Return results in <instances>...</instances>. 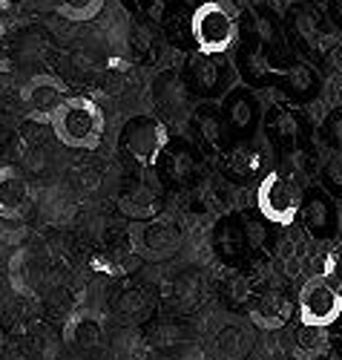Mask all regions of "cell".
<instances>
[{
    "label": "cell",
    "mask_w": 342,
    "mask_h": 360,
    "mask_svg": "<svg viewBox=\"0 0 342 360\" xmlns=\"http://www.w3.org/2000/svg\"><path fill=\"white\" fill-rule=\"evenodd\" d=\"M213 254L219 262L225 265H239L242 257H244V233H242V222H239V214H225L216 219L213 225Z\"/></svg>",
    "instance_id": "20"
},
{
    "label": "cell",
    "mask_w": 342,
    "mask_h": 360,
    "mask_svg": "<svg viewBox=\"0 0 342 360\" xmlns=\"http://www.w3.org/2000/svg\"><path fill=\"white\" fill-rule=\"evenodd\" d=\"M239 222H242V233H244V248L247 251H265L270 245V225L259 217V211H242L239 214Z\"/></svg>",
    "instance_id": "25"
},
{
    "label": "cell",
    "mask_w": 342,
    "mask_h": 360,
    "mask_svg": "<svg viewBox=\"0 0 342 360\" xmlns=\"http://www.w3.org/2000/svg\"><path fill=\"white\" fill-rule=\"evenodd\" d=\"M239 35L251 38L270 58V61H276V64H294L291 61V49H288V38L282 32V20L276 18V12L268 4L256 6L251 12H242Z\"/></svg>",
    "instance_id": "9"
},
{
    "label": "cell",
    "mask_w": 342,
    "mask_h": 360,
    "mask_svg": "<svg viewBox=\"0 0 342 360\" xmlns=\"http://www.w3.org/2000/svg\"><path fill=\"white\" fill-rule=\"evenodd\" d=\"M328 283L336 288V291H342V245L339 248H334L331 251V257H328Z\"/></svg>",
    "instance_id": "29"
},
{
    "label": "cell",
    "mask_w": 342,
    "mask_h": 360,
    "mask_svg": "<svg viewBox=\"0 0 342 360\" xmlns=\"http://www.w3.org/2000/svg\"><path fill=\"white\" fill-rule=\"evenodd\" d=\"M193 127L199 133V141L210 150L213 156H228L230 150L236 147L233 136H230V127L222 115V107L213 104V101H202L196 110H193Z\"/></svg>",
    "instance_id": "14"
},
{
    "label": "cell",
    "mask_w": 342,
    "mask_h": 360,
    "mask_svg": "<svg viewBox=\"0 0 342 360\" xmlns=\"http://www.w3.org/2000/svg\"><path fill=\"white\" fill-rule=\"evenodd\" d=\"M251 349H254V335L239 323L222 326L219 335H216V340H213L216 360H244L247 354H251Z\"/></svg>",
    "instance_id": "23"
},
{
    "label": "cell",
    "mask_w": 342,
    "mask_h": 360,
    "mask_svg": "<svg viewBox=\"0 0 342 360\" xmlns=\"http://www.w3.org/2000/svg\"><path fill=\"white\" fill-rule=\"evenodd\" d=\"M236 70L247 89H276V93L288 96L294 104L314 101L322 89V78L314 67H308L305 61L276 64L251 38L242 35L236 49Z\"/></svg>",
    "instance_id": "1"
},
{
    "label": "cell",
    "mask_w": 342,
    "mask_h": 360,
    "mask_svg": "<svg viewBox=\"0 0 342 360\" xmlns=\"http://www.w3.org/2000/svg\"><path fill=\"white\" fill-rule=\"evenodd\" d=\"M32 202L35 196L29 179L12 165L0 167V219H23L32 211Z\"/></svg>",
    "instance_id": "15"
},
{
    "label": "cell",
    "mask_w": 342,
    "mask_h": 360,
    "mask_svg": "<svg viewBox=\"0 0 342 360\" xmlns=\"http://www.w3.org/2000/svg\"><path fill=\"white\" fill-rule=\"evenodd\" d=\"M167 141H170L167 127L155 112L130 115L127 122L121 124V133H118V150L127 159H133L136 165H144V167L159 165L162 150L167 147Z\"/></svg>",
    "instance_id": "5"
},
{
    "label": "cell",
    "mask_w": 342,
    "mask_h": 360,
    "mask_svg": "<svg viewBox=\"0 0 342 360\" xmlns=\"http://www.w3.org/2000/svg\"><path fill=\"white\" fill-rule=\"evenodd\" d=\"M299 205H302V185L291 170H268L259 179L256 188V211L268 225L276 228H291L299 219Z\"/></svg>",
    "instance_id": "3"
},
{
    "label": "cell",
    "mask_w": 342,
    "mask_h": 360,
    "mask_svg": "<svg viewBox=\"0 0 342 360\" xmlns=\"http://www.w3.org/2000/svg\"><path fill=\"white\" fill-rule=\"evenodd\" d=\"M294 349L305 360L322 357L331 349V328H308V326H299L296 335H294Z\"/></svg>",
    "instance_id": "24"
},
{
    "label": "cell",
    "mask_w": 342,
    "mask_h": 360,
    "mask_svg": "<svg viewBox=\"0 0 342 360\" xmlns=\"http://www.w3.org/2000/svg\"><path fill=\"white\" fill-rule=\"evenodd\" d=\"M184 84H188L190 96L202 101H222L228 96V89L233 86V70L222 61V58H210V55H190L188 64L181 72Z\"/></svg>",
    "instance_id": "8"
},
{
    "label": "cell",
    "mask_w": 342,
    "mask_h": 360,
    "mask_svg": "<svg viewBox=\"0 0 342 360\" xmlns=\"http://www.w3.org/2000/svg\"><path fill=\"white\" fill-rule=\"evenodd\" d=\"M178 245H181V231L167 219L144 222L136 233V248L144 259H167Z\"/></svg>",
    "instance_id": "17"
},
{
    "label": "cell",
    "mask_w": 342,
    "mask_h": 360,
    "mask_svg": "<svg viewBox=\"0 0 342 360\" xmlns=\"http://www.w3.org/2000/svg\"><path fill=\"white\" fill-rule=\"evenodd\" d=\"M262 124L268 133V141L273 144L279 159H294L302 153H310V139H308V127L305 118L291 110V104H273L268 110V115H262Z\"/></svg>",
    "instance_id": "7"
},
{
    "label": "cell",
    "mask_w": 342,
    "mask_h": 360,
    "mask_svg": "<svg viewBox=\"0 0 342 360\" xmlns=\"http://www.w3.org/2000/svg\"><path fill=\"white\" fill-rule=\"evenodd\" d=\"M279 360H291V357H279Z\"/></svg>",
    "instance_id": "36"
},
{
    "label": "cell",
    "mask_w": 342,
    "mask_h": 360,
    "mask_svg": "<svg viewBox=\"0 0 342 360\" xmlns=\"http://www.w3.org/2000/svg\"><path fill=\"white\" fill-rule=\"evenodd\" d=\"M285 29H288V41L294 44V49H299L310 64H320L331 55L334 49V38L328 32V26L320 15V9H314L310 4H291L285 12Z\"/></svg>",
    "instance_id": "6"
},
{
    "label": "cell",
    "mask_w": 342,
    "mask_h": 360,
    "mask_svg": "<svg viewBox=\"0 0 342 360\" xmlns=\"http://www.w3.org/2000/svg\"><path fill=\"white\" fill-rule=\"evenodd\" d=\"M320 188L336 202H342V153H331L320 167Z\"/></svg>",
    "instance_id": "27"
},
{
    "label": "cell",
    "mask_w": 342,
    "mask_h": 360,
    "mask_svg": "<svg viewBox=\"0 0 342 360\" xmlns=\"http://www.w3.org/2000/svg\"><path fill=\"white\" fill-rule=\"evenodd\" d=\"M49 127L60 144L72 150H96L104 139V112L86 96H67L52 112Z\"/></svg>",
    "instance_id": "2"
},
{
    "label": "cell",
    "mask_w": 342,
    "mask_h": 360,
    "mask_svg": "<svg viewBox=\"0 0 342 360\" xmlns=\"http://www.w3.org/2000/svg\"><path fill=\"white\" fill-rule=\"evenodd\" d=\"M299 222L310 239H331L336 236L339 228V211L336 202L322 191V188H308L302 191V205H299Z\"/></svg>",
    "instance_id": "12"
},
{
    "label": "cell",
    "mask_w": 342,
    "mask_h": 360,
    "mask_svg": "<svg viewBox=\"0 0 342 360\" xmlns=\"http://www.w3.org/2000/svg\"><path fill=\"white\" fill-rule=\"evenodd\" d=\"M331 346H334V349L342 354V317H339V323H336V332L331 335Z\"/></svg>",
    "instance_id": "33"
},
{
    "label": "cell",
    "mask_w": 342,
    "mask_h": 360,
    "mask_svg": "<svg viewBox=\"0 0 342 360\" xmlns=\"http://www.w3.org/2000/svg\"><path fill=\"white\" fill-rule=\"evenodd\" d=\"M199 153L188 144V141H167V147L162 150V173L170 185H188L199 170Z\"/></svg>",
    "instance_id": "21"
},
{
    "label": "cell",
    "mask_w": 342,
    "mask_h": 360,
    "mask_svg": "<svg viewBox=\"0 0 342 360\" xmlns=\"http://www.w3.org/2000/svg\"><path fill=\"white\" fill-rule=\"evenodd\" d=\"M294 4H308V0H294Z\"/></svg>",
    "instance_id": "35"
},
{
    "label": "cell",
    "mask_w": 342,
    "mask_h": 360,
    "mask_svg": "<svg viewBox=\"0 0 342 360\" xmlns=\"http://www.w3.org/2000/svg\"><path fill=\"white\" fill-rule=\"evenodd\" d=\"M299 326L308 328H334L342 317V291H336L325 277L305 283L299 291Z\"/></svg>",
    "instance_id": "10"
},
{
    "label": "cell",
    "mask_w": 342,
    "mask_h": 360,
    "mask_svg": "<svg viewBox=\"0 0 342 360\" xmlns=\"http://www.w3.org/2000/svg\"><path fill=\"white\" fill-rule=\"evenodd\" d=\"M190 101H193V96H190L188 84H184L181 72L162 70L152 78V104L159 110V115L167 118V122L181 124L190 112Z\"/></svg>",
    "instance_id": "13"
},
{
    "label": "cell",
    "mask_w": 342,
    "mask_h": 360,
    "mask_svg": "<svg viewBox=\"0 0 342 360\" xmlns=\"http://www.w3.org/2000/svg\"><path fill=\"white\" fill-rule=\"evenodd\" d=\"M247 314H251L254 326L256 328H265V332H276V328H282L291 314H294V300L282 291V288H268L262 291L251 309H247Z\"/></svg>",
    "instance_id": "18"
},
{
    "label": "cell",
    "mask_w": 342,
    "mask_h": 360,
    "mask_svg": "<svg viewBox=\"0 0 342 360\" xmlns=\"http://www.w3.org/2000/svg\"><path fill=\"white\" fill-rule=\"evenodd\" d=\"M219 107H222V115H225V122L230 127L233 141L236 144L254 141V136L262 127V115H265L254 89H247L244 84L242 86H230Z\"/></svg>",
    "instance_id": "11"
},
{
    "label": "cell",
    "mask_w": 342,
    "mask_h": 360,
    "mask_svg": "<svg viewBox=\"0 0 342 360\" xmlns=\"http://www.w3.org/2000/svg\"><path fill=\"white\" fill-rule=\"evenodd\" d=\"M320 136H322V141L334 150V153H342V107L331 110L325 115V122L320 127Z\"/></svg>",
    "instance_id": "28"
},
{
    "label": "cell",
    "mask_w": 342,
    "mask_h": 360,
    "mask_svg": "<svg viewBox=\"0 0 342 360\" xmlns=\"http://www.w3.org/2000/svg\"><path fill=\"white\" fill-rule=\"evenodd\" d=\"M121 6L130 9V12H136V15H147V12L155 6V0H121Z\"/></svg>",
    "instance_id": "30"
},
{
    "label": "cell",
    "mask_w": 342,
    "mask_h": 360,
    "mask_svg": "<svg viewBox=\"0 0 342 360\" xmlns=\"http://www.w3.org/2000/svg\"><path fill=\"white\" fill-rule=\"evenodd\" d=\"M328 15L336 29H342V0H328Z\"/></svg>",
    "instance_id": "31"
},
{
    "label": "cell",
    "mask_w": 342,
    "mask_h": 360,
    "mask_svg": "<svg viewBox=\"0 0 342 360\" xmlns=\"http://www.w3.org/2000/svg\"><path fill=\"white\" fill-rule=\"evenodd\" d=\"M339 228H342V217H339Z\"/></svg>",
    "instance_id": "37"
},
{
    "label": "cell",
    "mask_w": 342,
    "mask_h": 360,
    "mask_svg": "<svg viewBox=\"0 0 342 360\" xmlns=\"http://www.w3.org/2000/svg\"><path fill=\"white\" fill-rule=\"evenodd\" d=\"M55 9L67 20L86 23V20H96L101 15L104 0H55Z\"/></svg>",
    "instance_id": "26"
},
{
    "label": "cell",
    "mask_w": 342,
    "mask_h": 360,
    "mask_svg": "<svg viewBox=\"0 0 342 360\" xmlns=\"http://www.w3.org/2000/svg\"><path fill=\"white\" fill-rule=\"evenodd\" d=\"M0 44H4V26H0Z\"/></svg>",
    "instance_id": "34"
},
{
    "label": "cell",
    "mask_w": 342,
    "mask_h": 360,
    "mask_svg": "<svg viewBox=\"0 0 342 360\" xmlns=\"http://www.w3.org/2000/svg\"><path fill=\"white\" fill-rule=\"evenodd\" d=\"M104 332H107V323L104 314L92 311V309H78L75 314H70L67 326H64V340L72 352H96L104 343Z\"/></svg>",
    "instance_id": "16"
},
{
    "label": "cell",
    "mask_w": 342,
    "mask_h": 360,
    "mask_svg": "<svg viewBox=\"0 0 342 360\" xmlns=\"http://www.w3.org/2000/svg\"><path fill=\"white\" fill-rule=\"evenodd\" d=\"M67 98V86L52 75H38L23 86V104L32 118H52V112Z\"/></svg>",
    "instance_id": "19"
},
{
    "label": "cell",
    "mask_w": 342,
    "mask_h": 360,
    "mask_svg": "<svg viewBox=\"0 0 342 360\" xmlns=\"http://www.w3.org/2000/svg\"><path fill=\"white\" fill-rule=\"evenodd\" d=\"M190 35L199 55L225 58L233 49V44H239V23L219 0H204L193 9Z\"/></svg>",
    "instance_id": "4"
},
{
    "label": "cell",
    "mask_w": 342,
    "mask_h": 360,
    "mask_svg": "<svg viewBox=\"0 0 342 360\" xmlns=\"http://www.w3.org/2000/svg\"><path fill=\"white\" fill-rule=\"evenodd\" d=\"M193 4L190 0H167L162 20H164V32L173 41V46L178 49H190L193 46V35H190V18H193Z\"/></svg>",
    "instance_id": "22"
},
{
    "label": "cell",
    "mask_w": 342,
    "mask_h": 360,
    "mask_svg": "<svg viewBox=\"0 0 342 360\" xmlns=\"http://www.w3.org/2000/svg\"><path fill=\"white\" fill-rule=\"evenodd\" d=\"M230 4H233L239 12H251V9H256V6H265L268 0H230Z\"/></svg>",
    "instance_id": "32"
}]
</instances>
